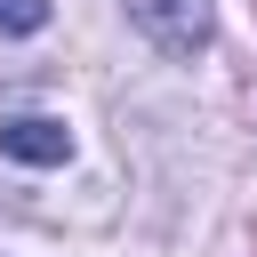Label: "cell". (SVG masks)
Returning <instances> with one entry per match:
<instances>
[{
  "mask_svg": "<svg viewBox=\"0 0 257 257\" xmlns=\"http://www.w3.org/2000/svg\"><path fill=\"white\" fill-rule=\"evenodd\" d=\"M120 8L161 56H201L209 48V0H120Z\"/></svg>",
  "mask_w": 257,
  "mask_h": 257,
  "instance_id": "cell-1",
  "label": "cell"
},
{
  "mask_svg": "<svg viewBox=\"0 0 257 257\" xmlns=\"http://www.w3.org/2000/svg\"><path fill=\"white\" fill-rule=\"evenodd\" d=\"M0 153L24 169H56V161H72V128L48 112H16V120H0Z\"/></svg>",
  "mask_w": 257,
  "mask_h": 257,
  "instance_id": "cell-2",
  "label": "cell"
},
{
  "mask_svg": "<svg viewBox=\"0 0 257 257\" xmlns=\"http://www.w3.org/2000/svg\"><path fill=\"white\" fill-rule=\"evenodd\" d=\"M40 24H48V0H0V32L24 40V32H40Z\"/></svg>",
  "mask_w": 257,
  "mask_h": 257,
  "instance_id": "cell-3",
  "label": "cell"
}]
</instances>
